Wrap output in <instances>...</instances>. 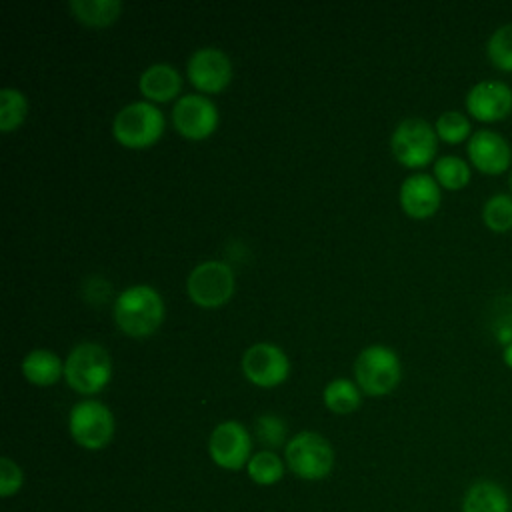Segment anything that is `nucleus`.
<instances>
[{
	"label": "nucleus",
	"instance_id": "nucleus-15",
	"mask_svg": "<svg viewBox=\"0 0 512 512\" xmlns=\"http://www.w3.org/2000/svg\"><path fill=\"white\" fill-rule=\"evenodd\" d=\"M402 210L412 216V218H430L436 214L442 202V192L434 176L416 172L404 178L400 184V194H398Z\"/></svg>",
	"mask_w": 512,
	"mask_h": 512
},
{
	"label": "nucleus",
	"instance_id": "nucleus-8",
	"mask_svg": "<svg viewBox=\"0 0 512 512\" xmlns=\"http://www.w3.org/2000/svg\"><path fill=\"white\" fill-rule=\"evenodd\" d=\"M186 292L200 308H218L226 304L234 292L232 268L220 260L198 264L186 278Z\"/></svg>",
	"mask_w": 512,
	"mask_h": 512
},
{
	"label": "nucleus",
	"instance_id": "nucleus-10",
	"mask_svg": "<svg viewBox=\"0 0 512 512\" xmlns=\"http://www.w3.org/2000/svg\"><path fill=\"white\" fill-rule=\"evenodd\" d=\"M466 154L472 168L486 176H502L512 170V146L496 130H474L466 142Z\"/></svg>",
	"mask_w": 512,
	"mask_h": 512
},
{
	"label": "nucleus",
	"instance_id": "nucleus-12",
	"mask_svg": "<svg viewBox=\"0 0 512 512\" xmlns=\"http://www.w3.org/2000/svg\"><path fill=\"white\" fill-rule=\"evenodd\" d=\"M464 106L478 122H502L512 114V88L502 80H480L466 92Z\"/></svg>",
	"mask_w": 512,
	"mask_h": 512
},
{
	"label": "nucleus",
	"instance_id": "nucleus-5",
	"mask_svg": "<svg viewBox=\"0 0 512 512\" xmlns=\"http://www.w3.org/2000/svg\"><path fill=\"white\" fill-rule=\"evenodd\" d=\"M112 132L126 148H148L164 132V114L150 102H132L116 112Z\"/></svg>",
	"mask_w": 512,
	"mask_h": 512
},
{
	"label": "nucleus",
	"instance_id": "nucleus-22",
	"mask_svg": "<svg viewBox=\"0 0 512 512\" xmlns=\"http://www.w3.org/2000/svg\"><path fill=\"white\" fill-rule=\"evenodd\" d=\"M322 400L334 414H350L360 406V390L348 378H334L324 386Z\"/></svg>",
	"mask_w": 512,
	"mask_h": 512
},
{
	"label": "nucleus",
	"instance_id": "nucleus-3",
	"mask_svg": "<svg viewBox=\"0 0 512 512\" xmlns=\"http://www.w3.org/2000/svg\"><path fill=\"white\" fill-rule=\"evenodd\" d=\"M284 462L302 480H322L334 468V448L322 434L304 430L284 446Z\"/></svg>",
	"mask_w": 512,
	"mask_h": 512
},
{
	"label": "nucleus",
	"instance_id": "nucleus-27",
	"mask_svg": "<svg viewBox=\"0 0 512 512\" xmlns=\"http://www.w3.org/2000/svg\"><path fill=\"white\" fill-rule=\"evenodd\" d=\"M254 426H256V436L264 446H268V448L282 446V442L286 438V426L278 416L262 414L256 418Z\"/></svg>",
	"mask_w": 512,
	"mask_h": 512
},
{
	"label": "nucleus",
	"instance_id": "nucleus-25",
	"mask_svg": "<svg viewBox=\"0 0 512 512\" xmlns=\"http://www.w3.org/2000/svg\"><path fill=\"white\" fill-rule=\"evenodd\" d=\"M486 56L496 70L512 74V22L498 26L488 36Z\"/></svg>",
	"mask_w": 512,
	"mask_h": 512
},
{
	"label": "nucleus",
	"instance_id": "nucleus-1",
	"mask_svg": "<svg viewBox=\"0 0 512 512\" xmlns=\"http://www.w3.org/2000/svg\"><path fill=\"white\" fill-rule=\"evenodd\" d=\"M114 320L124 334L132 338H146L162 324L164 302L148 284L128 286L114 302Z\"/></svg>",
	"mask_w": 512,
	"mask_h": 512
},
{
	"label": "nucleus",
	"instance_id": "nucleus-2",
	"mask_svg": "<svg viewBox=\"0 0 512 512\" xmlns=\"http://www.w3.org/2000/svg\"><path fill=\"white\" fill-rule=\"evenodd\" d=\"M64 378L72 390L86 396L104 390L112 378L110 354L96 342L74 346L64 362Z\"/></svg>",
	"mask_w": 512,
	"mask_h": 512
},
{
	"label": "nucleus",
	"instance_id": "nucleus-20",
	"mask_svg": "<svg viewBox=\"0 0 512 512\" xmlns=\"http://www.w3.org/2000/svg\"><path fill=\"white\" fill-rule=\"evenodd\" d=\"M68 6L76 20L96 28L112 24L122 10L120 0H70Z\"/></svg>",
	"mask_w": 512,
	"mask_h": 512
},
{
	"label": "nucleus",
	"instance_id": "nucleus-18",
	"mask_svg": "<svg viewBox=\"0 0 512 512\" xmlns=\"http://www.w3.org/2000/svg\"><path fill=\"white\" fill-rule=\"evenodd\" d=\"M22 374L34 386H52L64 374V364L52 350L36 348L24 356Z\"/></svg>",
	"mask_w": 512,
	"mask_h": 512
},
{
	"label": "nucleus",
	"instance_id": "nucleus-13",
	"mask_svg": "<svg viewBox=\"0 0 512 512\" xmlns=\"http://www.w3.org/2000/svg\"><path fill=\"white\" fill-rule=\"evenodd\" d=\"M172 122L184 138L202 140L216 130L218 110L210 98L202 94H186L176 100Z\"/></svg>",
	"mask_w": 512,
	"mask_h": 512
},
{
	"label": "nucleus",
	"instance_id": "nucleus-30",
	"mask_svg": "<svg viewBox=\"0 0 512 512\" xmlns=\"http://www.w3.org/2000/svg\"><path fill=\"white\" fill-rule=\"evenodd\" d=\"M508 182H510V192H512V170H510V180Z\"/></svg>",
	"mask_w": 512,
	"mask_h": 512
},
{
	"label": "nucleus",
	"instance_id": "nucleus-17",
	"mask_svg": "<svg viewBox=\"0 0 512 512\" xmlns=\"http://www.w3.org/2000/svg\"><path fill=\"white\" fill-rule=\"evenodd\" d=\"M138 88L146 98L154 102H168L180 92L182 78L174 66L166 62H158V64H150L140 74Z\"/></svg>",
	"mask_w": 512,
	"mask_h": 512
},
{
	"label": "nucleus",
	"instance_id": "nucleus-11",
	"mask_svg": "<svg viewBox=\"0 0 512 512\" xmlns=\"http://www.w3.org/2000/svg\"><path fill=\"white\" fill-rule=\"evenodd\" d=\"M242 372L252 384L260 388H274L288 378L290 362L284 350L276 344L258 342L242 354Z\"/></svg>",
	"mask_w": 512,
	"mask_h": 512
},
{
	"label": "nucleus",
	"instance_id": "nucleus-21",
	"mask_svg": "<svg viewBox=\"0 0 512 512\" xmlns=\"http://www.w3.org/2000/svg\"><path fill=\"white\" fill-rule=\"evenodd\" d=\"M286 462L274 450H258L246 464L248 478L258 486H272L282 480Z\"/></svg>",
	"mask_w": 512,
	"mask_h": 512
},
{
	"label": "nucleus",
	"instance_id": "nucleus-23",
	"mask_svg": "<svg viewBox=\"0 0 512 512\" xmlns=\"http://www.w3.org/2000/svg\"><path fill=\"white\" fill-rule=\"evenodd\" d=\"M482 222L494 234L512 230V194H492L482 206Z\"/></svg>",
	"mask_w": 512,
	"mask_h": 512
},
{
	"label": "nucleus",
	"instance_id": "nucleus-16",
	"mask_svg": "<svg viewBox=\"0 0 512 512\" xmlns=\"http://www.w3.org/2000/svg\"><path fill=\"white\" fill-rule=\"evenodd\" d=\"M460 512H512V498L500 482L480 478L464 490Z\"/></svg>",
	"mask_w": 512,
	"mask_h": 512
},
{
	"label": "nucleus",
	"instance_id": "nucleus-24",
	"mask_svg": "<svg viewBox=\"0 0 512 512\" xmlns=\"http://www.w3.org/2000/svg\"><path fill=\"white\" fill-rule=\"evenodd\" d=\"M434 130H436L438 140H442L446 144H452V146L468 142L470 136H472L470 118L460 110L442 112L434 122Z\"/></svg>",
	"mask_w": 512,
	"mask_h": 512
},
{
	"label": "nucleus",
	"instance_id": "nucleus-28",
	"mask_svg": "<svg viewBox=\"0 0 512 512\" xmlns=\"http://www.w3.org/2000/svg\"><path fill=\"white\" fill-rule=\"evenodd\" d=\"M24 484L22 468L8 456L0 458V496L10 498L20 492Z\"/></svg>",
	"mask_w": 512,
	"mask_h": 512
},
{
	"label": "nucleus",
	"instance_id": "nucleus-26",
	"mask_svg": "<svg viewBox=\"0 0 512 512\" xmlns=\"http://www.w3.org/2000/svg\"><path fill=\"white\" fill-rule=\"evenodd\" d=\"M28 112L26 96L16 88H2L0 90V130L12 132L16 130Z\"/></svg>",
	"mask_w": 512,
	"mask_h": 512
},
{
	"label": "nucleus",
	"instance_id": "nucleus-14",
	"mask_svg": "<svg viewBox=\"0 0 512 512\" xmlns=\"http://www.w3.org/2000/svg\"><path fill=\"white\" fill-rule=\"evenodd\" d=\"M186 76L198 90L216 94L230 84L232 64H230V58L218 48H212V46L198 48L188 58Z\"/></svg>",
	"mask_w": 512,
	"mask_h": 512
},
{
	"label": "nucleus",
	"instance_id": "nucleus-7",
	"mask_svg": "<svg viewBox=\"0 0 512 512\" xmlns=\"http://www.w3.org/2000/svg\"><path fill=\"white\" fill-rule=\"evenodd\" d=\"M68 430L72 440L84 450H102L112 442L114 416L98 400H80L68 414Z\"/></svg>",
	"mask_w": 512,
	"mask_h": 512
},
{
	"label": "nucleus",
	"instance_id": "nucleus-9",
	"mask_svg": "<svg viewBox=\"0 0 512 512\" xmlns=\"http://www.w3.org/2000/svg\"><path fill=\"white\" fill-rule=\"evenodd\" d=\"M208 454L222 470L236 472L246 468L248 460L252 458L250 432L236 420L220 422L208 436Z\"/></svg>",
	"mask_w": 512,
	"mask_h": 512
},
{
	"label": "nucleus",
	"instance_id": "nucleus-4",
	"mask_svg": "<svg viewBox=\"0 0 512 512\" xmlns=\"http://www.w3.org/2000/svg\"><path fill=\"white\" fill-rule=\"evenodd\" d=\"M356 384L368 396H384L392 392L400 378L402 366L398 354L384 344H372L364 348L354 362Z\"/></svg>",
	"mask_w": 512,
	"mask_h": 512
},
{
	"label": "nucleus",
	"instance_id": "nucleus-19",
	"mask_svg": "<svg viewBox=\"0 0 512 512\" xmlns=\"http://www.w3.org/2000/svg\"><path fill=\"white\" fill-rule=\"evenodd\" d=\"M432 176H434V180L438 182L440 188L456 192V190H462L470 184L472 166H470L468 160H464L460 156L446 154V156H440V158L434 160Z\"/></svg>",
	"mask_w": 512,
	"mask_h": 512
},
{
	"label": "nucleus",
	"instance_id": "nucleus-6",
	"mask_svg": "<svg viewBox=\"0 0 512 512\" xmlns=\"http://www.w3.org/2000/svg\"><path fill=\"white\" fill-rule=\"evenodd\" d=\"M394 158L406 168H422L436 160L438 136L432 124L422 118L402 120L390 138Z\"/></svg>",
	"mask_w": 512,
	"mask_h": 512
},
{
	"label": "nucleus",
	"instance_id": "nucleus-29",
	"mask_svg": "<svg viewBox=\"0 0 512 512\" xmlns=\"http://www.w3.org/2000/svg\"><path fill=\"white\" fill-rule=\"evenodd\" d=\"M502 360H504V364L508 366V370H512V342L504 346V352H502Z\"/></svg>",
	"mask_w": 512,
	"mask_h": 512
}]
</instances>
